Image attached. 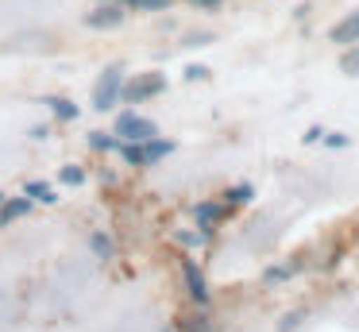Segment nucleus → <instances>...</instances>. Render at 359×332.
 <instances>
[{
	"label": "nucleus",
	"mask_w": 359,
	"mask_h": 332,
	"mask_svg": "<svg viewBox=\"0 0 359 332\" xmlns=\"http://www.w3.org/2000/svg\"><path fill=\"white\" fill-rule=\"evenodd\" d=\"M116 151L124 154L128 166H155V162H163L166 154H174V139L151 135V139H143V143H120Z\"/></svg>",
	"instance_id": "nucleus-1"
},
{
	"label": "nucleus",
	"mask_w": 359,
	"mask_h": 332,
	"mask_svg": "<svg viewBox=\"0 0 359 332\" xmlns=\"http://www.w3.org/2000/svg\"><path fill=\"white\" fill-rule=\"evenodd\" d=\"M166 93V74L158 69H147V74H132L124 77V89H120V100L128 105H143V100H155Z\"/></svg>",
	"instance_id": "nucleus-2"
},
{
	"label": "nucleus",
	"mask_w": 359,
	"mask_h": 332,
	"mask_svg": "<svg viewBox=\"0 0 359 332\" xmlns=\"http://www.w3.org/2000/svg\"><path fill=\"white\" fill-rule=\"evenodd\" d=\"M120 89H124V66H120V62H109V66L101 69V77H97V85H93V108L97 112L116 108Z\"/></svg>",
	"instance_id": "nucleus-3"
},
{
	"label": "nucleus",
	"mask_w": 359,
	"mask_h": 332,
	"mask_svg": "<svg viewBox=\"0 0 359 332\" xmlns=\"http://www.w3.org/2000/svg\"><path fill=\"white\" fill-rule=\"evenodd\" d=\"M112 135H116L120 143H143V139L158 135V124L147 120V116H140L135 108H128V112L116 116V124H112Z\"/></svg>",
	"instance_id": "nucleus-4"
},
{
	"label": "nucleus",
	"mask_w": 359,
	"mask_h": 332,
	"mask_svg": "<svg viewBox=\"0 0 359 332\" xmlns=\"http://www.w3.org/2000/svg\"><path fill=\"white\" fill-rule=\"evenodd\" d=\"M0 51H12V54H55L58 39L47 35V31H16L12 39H4Z\"/></svg>",
	"instance_id": "nucleus-5"
},
{
	"label": "nucleus",
	"mask_w": 359,
	"mask_h": 332,
	"mask_svg": "<svg viewBox=\"0 0 359 332\" xmlns=\"http://www.w3.org/2000/svg\"><path fill=\"white\" fill-rule=\"evenodd\" d=\"M124 20H128V8L120 4V0H97L81 23H86L89 31H116Z\"/></svg>",
	"instance_id": "nucleus-6"
},
{
	"label": "nucleus",
	"mask_w": 359,
	"mask_h": 332,
	"mask_svg": "<svg viewBox=\"0 0 359 332\" xmlns=\"http://www.w3.org/2000/svg\"><path fill=\"white\" fill-rule=\"evenodd\" d=\"M182 278H186V290L194 298V305H209L212 293H209V282H205V270L197 267V259H182Z\"/></svg>",
	"instance_id": "nucleus-7"
},
{
	"label": "nucleus",
	"mask_w": 359,
	"mask_h": 332,
	"mask_svg": "<svg viewBox=\"0 0 359 332\" xmlns=\"http://www.w3.org/2000/svg\"><path fill=\"white\" fill-rule=\"evenodd\" d=\"M228 213H232V208H228L224 201H197V205H194L197 232H205V236H212V232H217V224L224 220Z\"/></svg>",
	"instance_id": "nucleus-8"
},
{
	"label": "nucleus",
	"mask_w": 359,
	"mask_h": 332,
	"mask_svg": "<svg viewBox=\"0 0 359 332\" xmlns=\"http://www.w3.org/2000/svg\"><path fill=\"white\" fill-rule=\"evenodd\" d=\"M328 39H332L336 46H351V43H359V8L344 15V20L336 23L332 31H328Z\"/></svg>",
	"instance_id": "nucleus-9"
},
{
	"label": "nucleus",
	"mask_w": 359,
	"mask_h": 332,
	"mask_svg": "<svg viewBox=\"0 0 359 332\" xmlns=\"http://www.w3.org/2000/svg\"><path fill=\"white\" fill-rule=\"evenodd\" d=\"M43 108H47L55 120H62V124H70V120H78L81 116V108L74 105V100H66V97H55V93H43V100H39Z\"/></svg>",
	"instance_id": "nucleus-10"
},
{
	"label": "nucleus",
	"mask_w": 359,
	"mask_h": 332,
	"mask_svg": "<svg viewBox=\"0 0 359 332\" xmlns=\"http://www.w3.org/2000/svg\"><path fill=\"white\" fill-rule=\"evenodd\" d=\"M32 208H35V201L27 197V193H24V197H4V201H0V228L12 224V220H24Z\"/></svg>",
	"instance_id": "nucleus-11"
},
{
	"label": "nucleus",
	"mask_w": 359,
	"mask_h": 332,
	"mask_svg": "<svg viewBox=\"0 0 359 332\" xmlns=\"http://www.w3.org/2000/svg\"><path fill=\"white\" fill-rule=\"evenodd\" d=\"M302 259H305V255H294V263H282V267H271V270L263 274V282H266V286H274V282H286V278H294L297 270H302Z\"/></svg>",
	"instance_id": "nucleus-12"
},
{
	"label": "nucleus",
	"mask_w": 359,
	"mask_h": 332,
	"mask_svg": "<svg viewBox=\"0 0 359 332\" xmlns=\"http://www.w3.org/2000/svg\"><path fill=\"white\" fill-rule=\"evenodd\" d=\"M24 193L35 201V205H55V201H58V193H55V185H50V182H27Z\"/></svg>",
	"instance_id": "nucleus-13"
},
{
	"label": "nucleus",
	"mask_w": 359,
	"mask_h": 332,
	"mask_svg": "<svg viewBox=\"0 0 359 332\" xmlns=\"http://www.w3.org/2000/svg\"><path fill=\"white\" fill-rule=\"evenodd\" d=\"M89 247H93V255L97 259H116V244H112V236H104V232H93V236H89Z\"/></svg>",
	"instance_id": "nucleus-14"
},
{
	"label": "nucleus",
	"mask_w": 359,
	"mask_h": 332,
	"mask_svg": "<svg viewBox=\"0 0 359 332\" xmlns=\"http://www.w3.org/2000/svg\"><path fill=\"white\" fill-rule=\"evenodd\" d=\"M120 4H124L128 12H166L174 0H120Z\"/></svg>",
	"instance_id": "nucleus-15"
},
{
	"label": "nucleus",
	"mask_w": 359,
	"mask_h": 332,
	"mask_svg": "<svg viewBox=\"0 0 359 332\" xmlns=\"http://www.w3.org/2000/svg\"><path fill=\"white\" fill-rule=\"evenodd\" d=\"M251 197H255V190H251L248 182H243V185H232V190H224V205H228V208H236V205H248Z\"/></svg>",
	"instance_id": "nucleus-16"
},
{
	"label": "nucleus",
	"mask_w": 359,
	"mask_h": 332,
	"mask_svg": "<svg viewBox=\"0 0 359 332\" xmlns=\"http://www.w3.org/2000/svg\"><path fill=\"white\" fill-rule=\"evenodd\" d=\"M58 182L62 185H81L86 182V166H81V162H66V166L58 170Z\"/></svg>",
	"instance_id": "nucleus-17"
},
{
	"label": "nucleus",
	"mask_w": 359,
	"mask_h": 332,
	"mask_svg": "<svg viewBox=\"0 0 359 332\" xmlns=\"http://www.w3.org/2000/svg\"><path fill=\"white\" fill-rule=\"evenodd\" d=\"M89 147L109 154V151H116V147H120V139L112 135V131H109V135H104V131H89Z\"/></svg>",
	"instance_id": "nucleus-18"
},
{
	"label": "nucleus",
	"mask_w": 359,
	"mask_h": 332,
	"mask_svg": "<svg viewBox=\"0 0 359 332\" xmlns=\"http://www.w3.org/2000/svg\"><path fill=\"white\" fill-rule=\"evenodd\" d=\"M340 69L348 77H359V43H351L348 51H344V58H340Z\"/></svg>",
	"instance_id": "nucleus-19"
},
{
	"label": "nucleus",
	"mask_w": 359,
	"mask_h": 332,
	"mask_svg": "<svg viewBox=\"0 0 359 332\" xmlns=\"http://www.w3.org/2000/svg\"><path fill=\"white\" fill-rule=\"evenodd\" d=\"M174 239H178L182 247H205V244H209L205 232H174Z\"/></svg>",
	"instance_id": "nucleus-20"
},
{
	"label": "nucleus",
	"mask_w": 359,
	"mask_h": 332,
	"mask_svg": "<svg viewBox=\"0 0 359 332\" xmlns=\"http://www.w3.org/2000/svg\"><path fill=\"white\" fill-rule=\"evenodd\" d=\"M178 328H182V332H209V317H205V313H197V317H182Z\"/></svg>",
	"instance_id": "nucleus-21"
},
{
	"label": "nucleus",
	"mask_w": 359,
	"mask_h": 332,
	"mask_svg": "<svg viewBox=\"0 0 359 332\" xmlns=\"http://www.w3.org/2000/svg\"><path fill=\"white\" fill-rule=\"evenodd\" d=\"M212 31H189V35H182V46H209L212 43Z\"/></svg>",
	"instance_id": "nucleus-22"
},
{
	"label": "nucleus",
	"mask_w": 359,
	"mask_h": 332,
	"mask_svg": "<svg viewBox=\"0 0 359 332\" xmlns=\"http://www.w3.org/2000/svg\"><path fill=\"white\" fill-rule=\"evenodd\" d=\"M320 143L336 151V147H351V135H344V131H325V135H320Z\"/></svg>",
	"instance_id": "nucleus-23"
},
{
	"label": "nucleus",
	"mask_w": 359,
	"mask_h": 332,
	"mask_svg": "<svg viewBox=\"0 0 359 332\" xmlns=\"http://www.w3.org/2000/svg\"><path fill=\"white\" fill-rule=\"evenodd\" d=\"M209 77H212L209 66H197V62H194V66H186V81H209Z\"/></svg>",
	"instance_id": "nucleus-24"
},
{
	"label": "nucleus",
	"mask_w": 359,
	"mask_h": 332,
	"mask_svg": "<svg viewBox=\"0 0 359 332\" xmlns=\"http://www.w3.org/2000/svg\"><path fill=\"white\" fill-rule=\"evenodd\" d=\"M302 317H305V313H302V309H297V313H290V317H286V321H282V328H278V332H294V328H297V324H302Z\"/></svg>",
	"instance_id": "nucleus-25"
},
{
	"label": "nucleus",
	"mask_w": 359,
	"mask_h": 332,
	"mask_svg": "<svg viewBox=\"0 0 359 332\" xmlns=\"http://www.w3.org/2000/svg\"><path fill=\"white\" fill-rule=\"evenodd\" d=\"M189 4H194L197 12H217V8L224 4V0H189Z\"/></svg>",
	"instance_id": "nucleus-26"
},
{
	"label": "nucleus",
	"mask_w": 359,
	"mask_h": 332,
	"mask_svg": "<svg viewBox=\"0 0 359 332\" xmlns=\"http://www.w3.org/2000/svg\"><path fill=\"white\" fill-rule=\"evenodd\" d=\"M320 135H325V128H317V124H313V128H309V131H305V135H302V139H305V143H320Z\"/></svg>",
	"instance_id": "nucleus-27"
},
{
	"label": "nucleus",
	"mask_w": 359,
	"mask_h": 332,
	"mask_svg": "<svg viewBox=\"0 0 359 332\" xmlns=\"http://www.w3.org/2000/svg\"><path fill=\"white\" fill-rule=\"evenodd\" d=\"M27 135H32V139H47V135H50V124H35Z\"/></svg>",
	"instance_id": "nucleus-28"
},
{
	"label": "nucleus",
	"mask_w": 359,
	"mask_h": 332,
	"mask_svg": "<svg viewBox=\"0 0 359 332\" xmlns=\"http://www.w3.org/2000/svg\"><path fill=\"white\" fill-rule=\"evenodd\" d=\"M0 201H4V193H0Z\"/></svg>",
	"instance_id": "nucleus-29"
},
{
	"label": "nucleus",
	"mask_w": 359,
	"mask_h": 332,
	"mask_svg": "<svg viewBox=\"0 0 359 332\" xmlns=\"http://www.w3.org/2000/svg\"><path fill=\"white\" fill-rule=\"evenodd\" d=\"M93 4H97V0H93Z\"/></svg>",
	"instance_id": "nucleus-30"
}]
</instances>
